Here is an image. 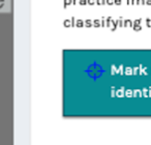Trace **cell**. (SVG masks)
I'll use <instances>...</instances> for the list:
<instances>
[{"mask_svg":"<svg viewBox=\"0 0 151 145\" xmlns=\"http://www.w3.org/2000/svg\"><path fill=\"white\" fill-rule=\"evenodd\" d=\"M114 0H108V4H113Z\"/></svg>","mask_w":151,"mask_h":145,"instance_id":"obj_1","label":"cell"},{"mask_svg":"<svg viewBox=\"0 0 151 145\" xmlns=\"http://www.w3.org/2000/svg\"><path fill=\"white\" fill-rule=\"evenodd\" d=\"M81 4H86V0H80Z\"/></svg>","mask_w":151,"mask_h":145,"instance_id":"obj_2","label":"cell"},{"mask_svg":"<svg viewBox=\"0 0 151 145\" xmlns=\"http://www.w3.org/2000/svg\"><path fill=\"white\" fill-rule=\"evenodd\" d=\"M116 4H121V0H115Z\"/></svg>","mask_w":151,"mask_h":145,"instance_id":"obj_3","label":"cell"},{"mask_svg":"<svg viewBox=\"0 0 151 145\" xmlns=\"http://www.w3.org/2000/svg\"><path fill=\"white\" fill-rule=\"evenodd\" d=\"M93 1H94V0H88V3L89 4H93V3H94Z\"/></svg>","mask_w":151,"mask_h":145,"instance_id":"obj_4","label":"cell"},{"mask_svg":"<svg viewBox=\"0 0 151 145\" xmlns=\"http://www.w3.org/2000/svg\"><path fill=\"white\" fill-rule=\"evenodd\" d=\"M147 4H151V0H147Z\"/></svg>","mask_w":151,"mask_h":145,"instance_id":"obj_5","label":"cell"}]
</instances>
